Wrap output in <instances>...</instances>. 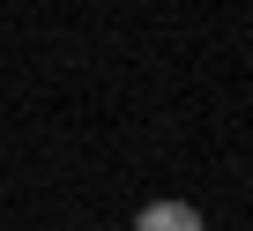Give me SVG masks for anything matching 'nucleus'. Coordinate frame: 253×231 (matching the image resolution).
Here are the masks:
<instances>
[{
    "label": "nucleus",
    "instance_id": "f257e3e1",
    "mask_svg": "<svg viewBox=\"0 0 253 231\" xmlns=\"http://www.w3.org/2000/svg\"><path fill=\"white\" fill-rule=\"evenodd\" d=\"M134 231H209V224H201L194 201H149V209L134 216Z\"/></svg>",
    "mask_w": 253,
    "mask_h": 231
}]
</instances>
